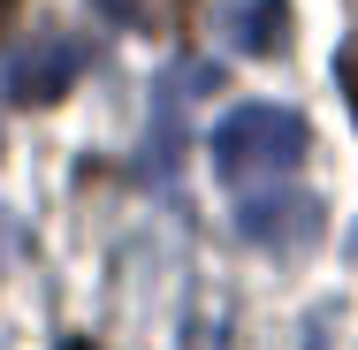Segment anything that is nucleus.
Segmentation results:
<instances>
[{"label":"nucleus","instance_id":"nucleus-4","mask_svg":"<svg viewBox=\"0 0 358 350\" xmlns=\"http://www.w3.org/2000/svg\"><path fill=\"white\" fill-rule=\"evenodd\" d=\"M282 31H289L282 0H244V8H229V38H236L244 54H267V46H282Z\"/></svg>","mask_w":358,"mask_h":350},{"label":"nucleus","instance_id":"nucleus-1","mask_svg":"<svg viewBox=\"0 0 358 350\" xmlns=\"http://www.w3.org/2000/svg\"><path fill=\"white\" fill-rule=\"evenodd\" d=\"M305 152H313V130H305V115H289V107H267V99H244V107H229L214 122V168L221 183H282L305 168Z\"/></svg>","mask_w":358,"mask_h":350},{"label":"nucleus","instance_id":"nucleus-2","mask_svg":"<svg viewBox=\"0 0 358 350\" xmlns=\"http://www.w3.org/2000/svg\"><path fill=\"white\" fill-rule=\"evenodd\" d=\"M76 61H84L76 38H62V31L38 38L23 61H8V99H15V107H54V99L76 84Z\"/></svg>","mask_w":358,"mask_h":350},{"label":"nucleus","instance_id":"nucleus-7","mask_svg":"<svg viewBox=\"0 0 358 350\" xmlns=\"http://www.w3.org/2000/svg\"><path fill=\"white\" fill-rule=\"evenodd\" d=\"M8 8H15V0H0V23H8Z\"/></svg>","mask_w":358,"mask_h":350},{"label":"nucleus","instance_id":"nucleus-3","mask_svg":"<svg viewBox=\"0 0 358 350\" xmlns=\"http://www.w3.org/2000/svg\"><path fill=\"white\" fill-rule=\"evenodd\" d=\"M320 228V206L297 198V191H275V198H252L244 206V236L252 244H305Z\"/></svg>","mask_w":358,"mask_h":350},{"label":"nucleus","instance_id":"nucleus-8","mask_svg":"<svg viewBox=\"0 0 358 350\" xmlns=\"http://www.w3.org/2000/svg\"><path fill=\"white\" fill-rule=\"evenodd\" d=\"M62 350H92V343H62Z\"/></svg>","mask_w":358,"mask_h":350},{"label":"nucleus","instance_id":"nucleus-6","mask_svg":"<svg viewBox=\"0 0 358 350\" xmlns=\"http://www.w3.org/2000/svg\"><path fill=\"white\" fill-rule=\"evenodd\" d=\"M343 92H351V107H358V46L343 54Z\"/></svg>","mask_w":358,"mask_h":350},{"label":"nucleus","instance_id":"nucleus-5","mask_svg":"<svg viewBox=\"0 0 358 350\" xmlns=\"http://www.w3.org/2000/svg\"><path fill=\"white\" fill-rule=\"evenodd\" d=\"M99 8L115 23H130V31H183L199 0H99Z\"/></svg>","mask_w":358,"mask_h":350}]
</instances>
